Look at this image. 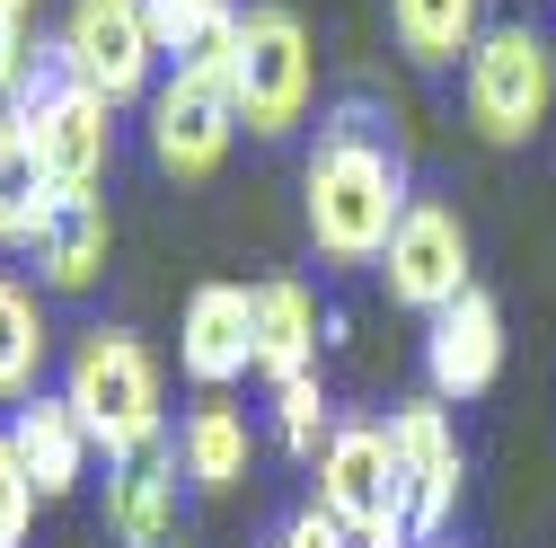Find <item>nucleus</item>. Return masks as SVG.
<instances>
[{
  "instance_id": "nucleus-12",
  "label": "nucleus",
  "mask_w": 556,
  "mask_h": 548,
  "mask_svg": "<svg viewBox=\"0 0 556 548\" xmlns=\"http://www.w3.org/2000/svg\"><path fill=\"white\" fill-rule=\"evenodd\" d=\"M177 372L194 389H230L239 372H256V292L203 284L177 319Z\"/></svg>"
},
{
  "instance_id": "nucleus-15",
  "label": "nucleus",
  "mask_w": 556,
  "mask_h": 548,
  "mask_svg": "<svg viewBox=\"0 0 556 548\" xmlns=\"http://www.w3.org/2000/svg\"><path fill=\"white\" fill-rule=\"evenodd\" d=\"M106 248H115L106 203H98V195H62L53 222H45V239H36L27 257H36V284H45V292H89L98 274H106Z\"/></svg>"
},
{
  "instance_id": "nucleus-19",
  "label": "nucleus",
  "mask_w": 556,
  "mask_h": 548,
  "mask_svg": "<svg viewBox=\"0 0 556 548\" xmlns=\"http://www.w3.org/2000/svg\"><path fill=\"white\" fill-rule=\"evenodd\" d=\"M389 36L406 62H425V72H442V62H468L477 53V0H389Z\"/></svg>"
},
{
  "instance_id": "nucleus-25",
  "label": "nucleus",
  "mask_w": 556,
  "mask_h": 548,
  "mask_svg": "<svg viewBox=\"0 0 556 548\" xmlns=\"http://www.w3.org/2000/svg\"><path fill=\"white\" fill-rule=\"evenodd\" d=\"M10 89H27V10L0 0V98Z\"/></svg>"
},
{
  "instance_id": "nucleus-18",
  "label": "nucleus",
  "mask_w": 556,
  "mask_h": 548,
  "mask_svg": "<svg viewBox=\"0 0 556 548\" xmlns=\"http://www.w3.org/2000/svg\"><path fill=\"white\" fill-rule=\"evenodd\" d=\"M177 460H186V487L194 496H230L239 477H248V416H239L222 389L177 425Z\"/></svg>"
},
{
  "instance_id": "nucleus-17",
  "label": "nucleus",
  "mask_w": 556,
  "mask_h": 548,
  "mask_svg": "<svg viewBox=\"0 0 556 548\" xmlns=\"http://www.w3.org/2000/svg\"><path fill=\"white\" fill-rule=\"evenodd\" d=\"M53 203H62V186L45 177V160L27 142V115L10 107L0 115V248H36L45 222H53Z\"/></svg>"
},
{
  "instance_id": "nucleus-27",
  "label": "nucleus",
  "mask_w": 556,
  "mask_h": 548,
  "mask_svg": "<svg viewBox=\"0 0 556 548\" xmlns=\"http://www.w3.org/2000/svg\"><path fill=\"white\" fill-rule=\"evenodd\" d=\"M10 10H36V0H10Z\"/></svg>"
},
{
  "instance_id": "nucleus-6",
  "label": "nucleus",
  "mask_w": 556,
  "mask_h": 548,
  "mask_svg": "<svg viewBox=\"0 0 556 548\" xmlns=\"http://www.w3.org/2000/svg\"><path fill=\"white\" fill-rule=\"evenodd\" d=\"M239 98H230V45L213 53H186L177 72L151 89V151L168 177H213L239 142Z\"/></svg>"
},
{
  "instance_id": "nucleus-3",
  "label": "nucleus",
  "mask_w": 556,
  "mask_h": 548,
  "mask_svg": "<svg viewBox=\"0 0 556 548\" xmlns=\"http://www.w3.org/2000/svg\"><path fill=\"white\" fill-rule=\"evenodd\" d=\"M230 98H239V124L256 133V142H283V133L309 124L318 53H309L301 10H283V0L239 10V36H230Z\"/></svg>"
},
{
  "instance_id": "nucleus-2",
  "label": "nucleus",
  "mask_w": 556,
  "mask_h": 548,
  "mask_svg": "<svg viewBox=\"0 0 556 548\" xmlns=\"http://www.w3.org/2000/svg\"><path fill=\"white\" fill-rule=\"evenodd\" d=\"M62 398L80 407V425L106 460H142L160 451V425H168V407H160V363L142 336H124V327H89L72 363H62Z\"/></svg>"
},
{
  "instance_id": "nucleus-13",
  "label": "nucleus",
  "mask_w": 556,
  "mask_h": 548,
  "mask_svg": "<svg viewBox=\"0 0 556 548\" xmlns=\"http://www.w3.org/2000/svg\"><path fill=\"white\" fill-rule=\"evenodd\" d=\"M10 443H18V469L36 477V496L53 505V496H72L80 487V477H89V460H98V443H89V425H80V407L72 398H18L10 407Z\"/></svg>"
},
{
  "instance_id": "nucleus-4",
  "label": "nucleus",
  "mask_w": 556,
  "mask_h": 548,
  "mask_svg": "<svg viewBox=\"0 0 556 548\" xmlns=\"http://www.w3.org/2000/svg\"><path fill=\"white\" fill-rule=\"evenodd\" d=\"M318 505L354 531V548H415V487L389 425L344 416L336 443L318 451Z\"/></svg>"
},
{
  "instance_id": "nucleus-24",
  "label": "nucleus",
  "mask_w": 556,
  "mask_h": 548,
  "mask_svg": "<svg viewBox=\"0 0 556 548\" xmlns=\"http://www.w3.org/2000/svg\"><path fill=\"white\" fill-rule=\"evenodd\" d=\"M274 548H354V531H344L327 505H301L283 531H274Z\"/></svg>"
},
{
  "instance_id": "nucleus-10",
  "label": "nucleus",
  "mask_w": 556,
  "mask_h": 548,
  "mask_svg": "<svg viewBox=\"0 0 556 548\" xmlns=\"http://www.w3.org/2000/svg\"><path fill=\"white\" fill-rule=\"evenodd\" d=\"M389 443L406 460V487H415V539H442L459 487H468V451H459V425H451V398H406L389 416Z\"/></svg>"
},
{
  "instance_id": "nucleus-16",
  "label": "nucleus",
  "mask_w": 556,
  "mask_h": 548,
  "mask_svg": "<svg viewBox=\"0 0 556 548\" xmlns=\"http://www.w3.org/2000/svg\"><path fill=\"white\" fill-rule=\"evenodd\" d=\"M256 372L274 389L318 372V301H309V284H292V274L256 284Z\"/></svg>"
},
{
  "instance_id": "nucleus-11",
  "label": "nucleus",
  "mask_w": 556,
  "mask_h": 548,
  "mask_svg": "<svg viewBox=\"0 0 556 548\" xmlns=\"http://www.w3.org/2000/svg\"><path fill=\"white\" fill-rule=\"evenodd\" d=\"M495 372H504V310H495V292L468 284L451 310L425 319V381H433V398H477V389H495Z\"/></svg>"
},
{
  "instance_id": "nucleus-26",
  "label": "nucleus",
  "mask_w": 556,
  "mask_h": 548,
  "mask_svg": "<svg viewBox=\"0 0 556 548\" xmlns=\"http://www.w3.org/2000/svg\"><path fill=\"white\" fill-rule=\"evenodd\" d=\"M415 548H451V539H415Z\"/></svg>"
},
{
  "instance_id": "nucleus-14",
  "label": "nucleus",
  "mask_w": 556,
  "mask_h": 548,
  "mask_svg": "<svg viewBox=\"0 0 556 548\" xmlns=\"http://www.w3.org/2000/svg\"><path fill=\"white\" fill-rule=\"evenodd\" d=\"M115 477H106V531L124 539V548H168L177 539V477H186V460H177V443H160V451H142V460H106Z\"/></svg>"
},
{
  "instance_id": "nucleus-23",
  "label": "nucleus",
  "mask_w": 556,
  "mask_h": 548,
  "mask_svg": "<svg viewBox=\"0 0 556 548\" xmlns=\"http://www.w3.org/2000/svg\"><path fill=\"white\" fill-rule=\"evenodd\" d=\"M27 522H36V477L18 469V443L0 434V548H27Z\"/></svg>"
},
{
  "instance_id": "nucleus-20",
  "label": "nucleus",
  "mask_w": 556,
  "mask_h": 548,
  "mask_svg": "<svg viewBox=\"0 0 556 548\" xmlns=\"http://www.w3.org/2000/svg\"><path fill=\"white\" fill-rule=\"evenodd\" d=\"M45 301L27 292V284H10L0 274V407H18V398H36V372H45Z\"/></svg>"
},
{
  "instance_id": "nucleus-8",
  "label": "nucleus",
  "mask_w": 556,
  "mask_h": 548,
  "mask_svg": "<svg viewBox=\"0 0 556 548\" xmlns=\"http://www.w3.org/2000/svg\"><path fill=\"white\" fill-rule=\"evenodd\" d=\"M62 72H72L80 89H98L106 107H132L160 89V36H151V0H72L62 10Z\"/></svg>"
},
{
  "instance_id": "nucleus-22",
  "label": "nucleus",
  "mask_w": 556,
  "mask_h": 548,
  "mask_svg": "<svg viewBox=\"0 0 556 548\" xmlns=\"http://www.w3.org/2000/svg\"><path fill=\"white\" fill-rule=\"evenodd\" d=\"M274 443H283L292 460H309V469H318V451L336 443V407H327L318 372H301V381L274 389Z\"/></svg>"
},
{
  "instance_id": "nucleus-5",
  "label": "nucleus",
  "mask_w": 556,
  "mask_h": 548,
  "mask_svg": "<svg viewBox=\"0 0 556 548\" xmlns=\"http://www.w3.org/2000/svg\"><path fill=\"white\" fill-rule=\"evenodd\" d=\"M459 107L468 124L485 133V142H530V133L547 124L556 107V45L530 27V18H504V27H485L477 53L459 62Z\"/></svg>"
},
{
  "instance_id": "nucleus-1",
  "label": "nucleus",
  "mask_w": 556,
  "mask_h": 548,
  "mask_svg": "<svg viewBox=\"0 0 556 548\" xmlns=\"http://www.w3.org/2000/svg\"><path fill=\"white\" fill-rule=\"evenodd\" d=\"M406 151L389 142V124L371 107H336L309 142L301 169V222L327 265H380L389 231L406 222Z\"/></svg>"
},
{
  "instance_id": "nucleus-9",
  "label": "nucleus",
  "mask_w": 556,
  "mask_h": 548,
  "mask_svg": "<svg viewBox=\"0 0 556 548\" xmlns=\"http://www.w3.org/2000/svg\"><path fill=\"white\" fill-rule=\"evenodd\" d=\"M380 284H389V301L415 310V319L451 310V301L477 284V274H468V231H459L451 203H433V195L406 203V222L389 231V257H380Z\"/></svg>"
},
{
  "instance_id": "nucleus-21",
  "label": "nucleus",
  "mask_w": 556,
  "mask_h": 548,
  "mask_svg": "<svg viewBox=\"0 0 556 548\" xmlns=\"http://www.w3.org/2000/svg\"><path fill=\"white\" fill-rule=\"evenodd\" d=\"M151 36H160L168 62H186V53L230 45L239 36V10H230V0H151Z\"/></svg>"
},
{
  "instance_id": "nucleus-7",
  "label": "nucleus",
  "mask_w": 556,
  "mask_h": 548,
  "mask_svg": "<svg viewBox=\"0 0 556 548\" xmlns=\"http://www.w3.org/2000/svg\"><path fill=\"white\" fill-rule=\"evenodd\" d=\"M18 115H27V142H36V160H45V177L62 195H98L106 186V169H115V107L62 72V53L45 62V72H27Z\"/></svg>"
}]
</instances>
